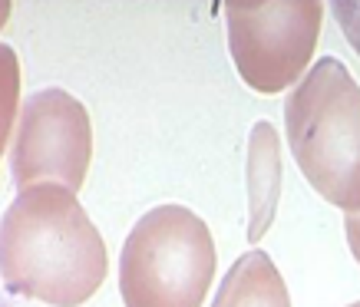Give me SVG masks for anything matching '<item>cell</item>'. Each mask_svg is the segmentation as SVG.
Returning a JSON list of instances; mask_svg holds the SVG:
<instances>
[{
	"label": "cell",
	"mask_w": 360,
	"mask_h": 307,
	"mask_svg": "<svg viewBox=\"0 0 360 307\" xmlns=\"http://www.w3.org/2000/svg\"><path fill=\"white\" fill-rule=\"evenodd\" d=\"M225 23L241 79L255 93L274 96L304 79L321 37L324 7L314 0H231L225 4Z\"/></svg>",
	"instance_id": "obj_4"
},
{
	"label": "cell",
	"mask_w": 360,
	"mask_h": 307,
	"mask_svg": "<svg viewBox=\"0 0 360 307\" xmlns=\"http://www.w3.org/2000/svg\"><path fill=\"white\" fill-rule=\"evenodd\" d=\"M284 132L317 195L360 211V86L338 56L317 60L288 93Z\"/></svg>",
	"instance_id": "obj_2"
},
{
	"label": "cell",
	"mask_w": 360,
	"mask_h": 307,
	"mask_svg": "<svg viewBox=\"0 0 360 307\" xmlns=\"http://www.w3.org/2000/svg\"><path fill=\"white\" fill-rule=\"evenodd\" d=\"M93 159V122L86 106L66 89H40L20 110L11 143V172L17 188L66 185L79 192Z\"/></svg>",
	"instance_id": "obj_5"
},
{
	"label": "cell",
	"mask_w": 360,
	"mask_h": 307,
	"mask_svg": "<svg viewBox=\"0 0 360 307\" xmlns=\"http://www.w3.org/2000/svg\"><path fill=\"white\" fill-rule=\"evenodd\" d=\"M330 13H334L338 27L344 30L347 44L354 46V50H357V56H360V4L340 0V4H330Z\"/></svg>",
	"instance_id": "obj_8"
},
{
	"label": "cell",
	"mask_w": 360,
	"mask_h": 307,
	"mask_svg": "<svg viewBox=\"0 0 360 307\" xmlns=\"http://www.w3.org/2000/svg\"><path fill=\"white\" fill-rule=\"evenodd\" d=\"M212 307H291V297L268 254L245 252L221 277Z\"/></svg>",
	"instance_id": "obj_7"
},
{
	"label": "cell",
	"mask_w": 360,
	"mask_h": 307,
	"mask_svg": "<svg viewBox=\"0 0 360 307\" xmlns=\"http://www.w3.org/2000/svg\"><path fill=\"white\" fill-rule=\"evenodd\" d=\"M350 307H360V301H357V304H350Z\"/></svg>",
	"instance_id": "obj_10"
},
{
	"label": "cell",
	"mask_w": 360,
	"mask_h": 307,
	"mask_svg": "<svg viewBox=\"0 0 360 307\" xmlns=\"http://www.w3.org/2000/svg\"><path fill=\"white\" fill-rule=\"evenodd\" d=\"M344 231H347L350 254H354V258H357V264H360V211H350V215H344Z\"/></svg>",
	"instance_id": "obj_9"
},
{
	"label": "cell",
	"mask_w": 360,
	"mask_h": 307,
	"mask_svg": "<svg viewBox=\"0 0 360 307\" xmlns=\"http://www.w3.org/2000/svg\"><path fill=\"white\" fill-rule=\"evenodd\" d=\"M4 287L50 307H79L110 271L106 244L77 192L46 182L17 192L0 238Z\"/></svg>",
	"instance_id": "obj_1"
},
{
	"label": "cell",
	"mask_w": 360,
	"mask_h": 307,
	"mask_svg": "<svg viewBox=\"0 0 360 307\" xmlns=\"http://www.w3.org/2000/svg\"><path fill=\"white\" fill-rule=\"evenodd\" d=\"M215 281L212 231L186 205H159L132 225L120 254L126 307H202Z\"/></svg>",
	"instance_id": "obj_3"
},
{
	"label": "cell",
	"mask_w": 360,
	"mask_h": 307,
	"mask_svg": "<svg viewBox=\"0 0 360 307\" xmlns=\"http://www.w3.org/2000/svg\"><path fill=\"white\" fill-rule=\"evenodd\" d=\"M281 195V143L271 122H255L248 139V242L271 228Z\"/></svg>",
	"instance_id": "obj_6"
}]
</instances>
